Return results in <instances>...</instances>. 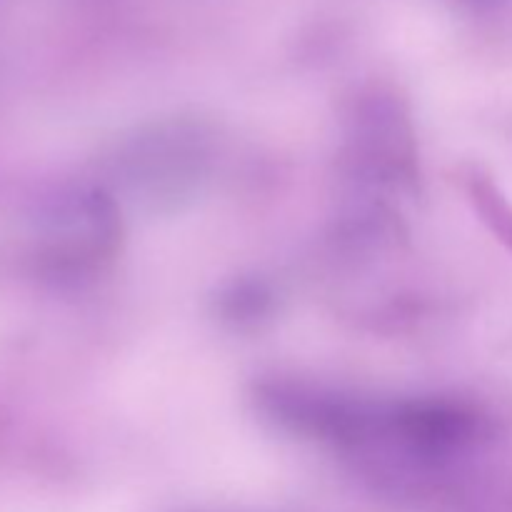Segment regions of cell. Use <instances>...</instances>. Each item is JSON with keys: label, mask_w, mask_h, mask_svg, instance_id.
<instances>
[{"label": "cell", "mask_w": 512, "mask_h": 512, "mask_svg": "<svg viewBox=\"0 0 512 512\" xmlns=\"http://www.w3.org/2000/svg\"><path fill=\"white\" fill-rule=\"evenodd\" d=\"M475 200H478L480 213L485 215L490 228L512 250V205L490 183L475 185Z\"/></svg>", "instance_id": "cell-1"}]
</instances>
